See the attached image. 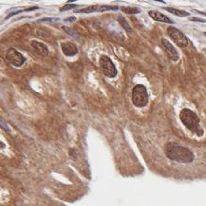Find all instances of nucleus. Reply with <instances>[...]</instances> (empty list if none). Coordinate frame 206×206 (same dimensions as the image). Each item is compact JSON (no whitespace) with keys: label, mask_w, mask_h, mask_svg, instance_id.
<instances>
[{"label":"nucleus","mask_w":206,"mask_h":206,"mask_svg":"<svg viewBox=\"0 0 206 206\" xmlns=\"http://www.w3.org/2000/svg\"><path fill=\"white\" fill-rule=\"evenodd\" d=\"M165 155L171 161L182 163H190L194 161V153L189 148L182 146L176 143H168L164 148Z\"/></svg>","instance_id":"nucleus-1"},{"label":"nucleus","mask_w":206,"mask_h":206,"mask_svg":"<svg viewBox=\"0 0 206 206\" xmlns=\"http://www.w3.org/2000/svg\"><path fill=\"white\" fill-rule=\"evenodd\" d=\"M180 118L182 124L193 133L198 136H202L203 130L200 125V118L194 111L188 108H184L181 111Z\"/></svg>","instance_id":"nucleus-2"},{"label":"nucleus","mask_w":206,"mask_h":206,"mask_svg":"<svg viewBox=\"0 0 206 206\" xmlns=\"http://www.w3.org/2000/svg\"><path fill=\"white\" fill-rule=\"evenodd\" d=\"M132 103L137 107H144L148 103V93L144 85H137L132 90Z\"/></svg>","instance_id":"nucleus-3"},{"label":"nucleus","mask_w":206,"mask_h":206,"mask_svg":"<svg viewBox=\"0 0 206 206\" xmlns=\"http://www.w3.org/2000/svg\"><path fill=\"white\" fill-rule=\"evenodd\" d=\"M167 32H168V35L170 36V38L179 46L180 48L183 49L188 46V43H189L188 38H187L180 30L176 29L175 27H168Z\"/></svg>","instance_id":"nucleus-4"},{"label":"nucleus","mask_w":206,"mask_h":206,"mask_svg":"<svg viewBox=\"0 0 206 206\" xmlns=\"http://www.w3.org/2000/svg\"><path fill=\"white\" fill-rule=\"evenodd\" d=\"M100 68L102 71L104 72L106 76L109 78H114L117 75V69L115 68V66L113 62L111 61V59L108 56L103 55L100 58Z\"/></svg>","instance_id":"nucleus-5"},{"label":"nucleus","mask_w":206,"mask_h":206,"mask_svg":"<svg viewBox=\"0 0 206 206\" xmlns=\"http://www.w3.org/2000/svg\"><path fill=\"white\" fill-rule=\"evenodd\" d=\"M5 59L9 64L13 65V67H20L25 62L24 56L14 49H10L6 52Z\"/></svg>","instance_id":"nucleus-6"},{"label":"nucleus","mask_w":206,"mask_h":206,"mask_svg":"<svg viewBox=\"0 0 206 206\" xmlns=\"http://www.w3.org/2000/svg\"><path fill=\"white\" fill-rule=\"evenodd\" d=\"M162 47H163V51H165L166 55L168 56V58H170L172 61L179 60V58H180L179 53H178V51H176V49L172 46L171 43H169L166 39L163 38L162 39Z\"/></svg>","instance_id":"nucleus-7"},{"label":"nucleus","mask_w":206,"mask_h":206,"mask_svg":"<svg viewBox=\"0 0 206 206\" xmlns=\"http://www.w3.org/2000/svg\"><path fill=\"white\" fill-rule=\"evenodd\" d=\"M61 49H62L63 53L66 56H68V57L74 56L75 54H77V52H78L77 47L74 45L73 43L69 42V41H66V42L61 43Z\"/></svg>","instance_id":"nucleus-8"},{"label":"nucleus","mask_w":206,"mask_h":206,"mask_svg":"<svg viewBox=\"0 0 206 206\" xmlns=\"http://www.w3.org/2000/svg\"><path fill=\"white\" fill-rule=\"evenodd\" d=\"M149 16H150L152 19L156 20V21H159V22H163V23H169V24H173L174 21H172L169 17H167L166 15L159 13L157 11H150L148 13Z\"/></svg>","instance_id":"nucleus-9"},{"label":"nucleus","mask_w":206,"mask_h":206,"mask_svg":"<svg viewBox=\"0 0 206 206\" xmlns=\"http://www.w3.org/2000/svg\"><path fill=\"white\" fill-rule=\"evenodd\" d=\"M31 45H32V48L38 52V53H40L41 55H44V56H46V55H48L49 54V48L47 47L45 44H43V43H41V42H37V41H32L31 42Z\"/></svg>","instance_id":"nucleus-10"},{"label":"nucleus","mask_w":206,"mask_h":206,"mask_svg":"<svg viewBox=\"0 0 206 206\" xmlns=\"http://www.w3.org/2000/svg\"><path fill=\"white\" fill-rule=\"evenodd\" d=\"M163 10L167 11L168 13H171L177 16H180V17H187L189 16L190 13H187V12H184V11H180V10H177L175 8H171V7H164Z\"/></svg>","instance_id":"nucleus-11"},{"label":"nucleus","mask_w":206,"mask_h":206,"mask_svg":"<svg viewBox=\"0 0 206 206\" xmlns=\"http://www.w3.org/2000/svg\"><path fill=\"white\" fill-rule=\"evenodd\" d=\"M121 10L123 13L127 14H136L140 13V9L136 7H122Z\"/></svg>","instance_id":"nucleus-12"},{"label":"nucleus","mask_w":206,"mask_h":206,"mask_svg":"<svg viewBox=\"0 0 206 206\" xmlns=\"http://www.w3.org/2000/svg\"><path fill=\"white\" fill-rule=\"evenodd\" d=\"M118 21H119V23H120L122 26H123V28H124V29H125L128 33H131V32H132V29H131L130 25L127 23V21L125 20V17L119 16V17H118Z\"/></svg>","instance_id":"nucleus-13"},{"label":"nucleus","mask_w":206,"mask_h":206,"mask_svg":"<svg viewBox=\"0 0 206 206\" xmlns=\"http://www.w3.org/2000/svg\"><path fill=\"white\" fill-rule=\"evenodd\" d=\"M117 6H108V5H101L98 8V12H107V11H117Z\"/></svg>","instance_id":"nucleus-14"},{"label":"nucleus","mask_w":206,"mask_h":206,"mask_svg":"<svg viewBox=\"0 0 206 206\" xmlns=\"http://www.w3.org/2000/svg\"><path fill=\"white\" fill-rule=\"evenodd\" d=\"M98 8H99V5H93V6H89L86 9H82V10L78 11V13H94V12H98Z\"/></svg>","instance_id":"nucleus-15"},{"label":"nucleus","mask_w":206,"mask_h":206,"mask_svg":"<svg viewBox=\"0 0 206 206\" xmlns=\"http://www.w3.org/2000/svg\"><path fill=\"white\" fill-rule=\"evenodd\" d=\"M76 7H77L76 4H67V5H65L64 7H62L60 9V11L61 12H65V11H68V10H71V9L76 8Z\"/></svg>","instance_id":"nucleus-16"},{"label":"nucleus","mask_w":206,"mask_h":206,"mask_svg":"<svg viewBox=\"0 0 206 206\" xmlns=\"http://www.w3.org/2000/svg\"><path fill=\"white\" fill-rule=\"evenodd\" d=\"M190 20L193 22H206L205 19H202V18H197V17H192V18H190Z\"/></svg>","instance_id":"nucleus-17"},{"label":"nucleus","mask_w":206,"mask_h":206,"mask_svg":"<svg viewBox=\"0 0 206 206\" xmlns=\"http://www.w3.org/2000/svg\"><path fill=\"white\" fill-rule=\"evenodd\" d=\"M0 126H1V127H3V128H4L5 130H7V131H8V127H7V125H6V124L4 123V122H3V121H2L1 119H0Z\"/></svg>","instance_id":"nucleus-18"},{"label":"nucleus","mask_w":206,"mask_h":206,"mask_svg":"<svg viewBox=\"0 0 206 206\" xmlns=\"http://www.w3.org/2000/svg\"><path fill=\"white\" fill-rule=\"evenodd\" d=\"M193 12H194V13H199V14H202V15H205V16H206V12H200V11H196V10H194Z\"/></svg>","instance_id":"nucleus-19"},{"label":"nucleus","mask_w":206,"mask_h":206,"mask_svg":"<svg viewBox=\"0 0 206 206\" xmlns=\"http://www.w3.org/2000/svg\"><path fill=\"white\" fill-rule=\"evenodd\" d=\"M203 34H204V35H205V36H206V32H204V33H203Z\"/></svg>","instance_id":"nucleus-20"}]
</instances>
